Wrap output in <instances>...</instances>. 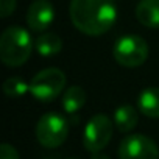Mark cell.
Here are the masks:
<instances>
[{
	"instance_id": "9",
	"label": "cell",
	"mask_w": 159,
	"mask_h": 159,
	"mask_svg": "<svg viewBox=\"0 0 159 159\" xmlns=\"http://www.w3.org/2000/svg\"><path fill=\"white\" fill-rule=\"evenodd\" d=\"M137 20L148 28H159V0H140L136 7Z\"/></svg>"
},
{
	"instance_id": "16",
	"label": "cell",
	"mask_w": 159,
	"mask_h": 159,
	"mask_svg": "<svg viewBox=\"0 0 159 159\" xmlns=\"http://www.w3.org/2000/svg\"><path fill=\"white\" fill-rule=\"evenodd\" d=\"M0 159H19V153L13 145L2 143V147H0Z\"/></svg>"
},
{
	"instance_id": "4",
	"label": "cell",
	"mask_w": 159,
	"mask_h": 159,
	"mask_svg": "<svg viewBox=\"0 0 159 159\" xmlns=\"http://www.w3.org/2000/svg\"><path fill=\"white\" fill-rule=\"evenodd\" d=\"M114 59L123 67H139L148 58V44L136 34H125L119 38L112 47Z\"/></svg>"
},
{
	"instance_id": "13",
	"label": "cell",
	"mask_w": 159,
	"mask_h": 159,
	"mask_svg": "<svg viewBox=\"0 0 159 159\" xmlns=\"http://www.w3.org/2000/svg\"><path fill=\"white\" fill-rule=\"evenodd\" d=\"M34 48L42 56H53V55L61 52L62 41L55 33H44V34L38 36V39L34 42Z\"/></svg>"
},
{
	"instance_id": "14",
	"label": "cell",
	"mask_w": 159,
	"mask_h": 159,
	"mask_svg": "<svg viewBox=\"0 0 159 159\" xmlns=\"http://www.w3.org/2000/svg\"><path fill=\"white\" fill-rule=\"evenodd\" d=\"M30 91V84L19 76H11L3 83V92L11 98H19Z\"/></svg>"
},
{
	"instance_id": "15",
	"label": "cell",
	"mask_w": 159,
	"mask_h": 159,
	"mask_svg": "<svg viewBox=\"0 0 159 159\" xmlns=\"http://www.w3.org/2000/svg\"><path fill=\"white\" fill-rule=\"evenodd\" d=\"M16 10V0H0V17L5 19Z\"/></svg>"
},
{
	"instance_id": "1",
	"label": "cell",
	"mask_w": 159,
	"mask_h": 159,
	"mask_svg": "<svg viewBox=\"0 0 159 159\" xmlns=\"http://www.w3.org/2000/svg\"><path fill=\"white\" fill-rule=\"evenodd\" d=\"M69 14L73 27L88 36H100L117 20L114 0H72Z\"/></svg>"
},
{
	"instance_id": "12",
	"label": "cell",
	"mask_w": 159,
	"mask_h": 159,
	"mask_svg": "<svg viewBox=\"0 0 159 159\" xmlns=\"http://www.w3.org/2000/svg\"><path fill=\"white\" fill-rule=\"evenodd\" d=\"M137 120H139L137 109L131 105H122L114 112V125L122 133L131 131L137 125Z\"/></svg>"
},
{
	"instance_id": "7",
	"label": "cell",
	"mask_w": 159,
	"mask_h": 159,
	"mask_svg": "<svg viewBox=\"0 0 159 159\" xmlns=\"http://www.w3.org/2000/svg\"><path fill=\"white\" fill-rule=\"evenodd\" d=\"M120 159H159V148L153 139L143 134L126 136L119 147Z\"/></svg>"
},
{
	"instance_id": "5",
	"label": "cell",
	"mask_w": 159,
	"mask_h": 159,
	"mask_svg": "<svg viewBox=\"0 0 159 159\" xmlns=\"http://www.w3.org/2000/svg\"><path fill=\"white\" fill-rule=\"evenodd\" d=\"M67 134L69 123L61 114L47 112L36 123V139L45 148H56L62 145Z\"/></svg>"
},
{
	"instance_id": "2",
	"label": "cell",
	"mask_w": 159,
	"mask_h": 159,
	"mask_svg": "<svg viewBox=\"0 0 159 159\" xmlns=\"http://www.w3.org/2000/svg\"><path fill=\"white\" fill-rule=\"evenodd\" d=\"M30 33L22 27H8L0 36V59L8 67L25 64L33 52Z\"/></svg>"
},
{
	"instance_id": "11",
	"label": "cell",
	"mask_w": 159,
	"mask_h": 159,
	"mask_svg": "<svg viewBox=\"0 0 159 159\" xmlns=\"http://www.w3.org/2000/svg\"><path fill=\"white\" fill-rule=\"evenodd\" d=\"M86 91L81 86H70L62 94V108L67 114H75L86 103Z\"/></svg>"
},
{
	"instance_id": "8",
	"label": "cell",
	"mask_w": 159,
	"mask_h": 159,
	"mask_svg": "<svg viewBox=\"0 0 159 159\" xmlns=\"http://www.w3.org/2000/svg\"><path fill=\"white\" fill-rule=\"evenodd\" d=\"M55 19V8L48 0H34L27 11V25L33 31H44Z\"/></svg>"
},
{
	"instance_id": "6",
	"label": "cell",
	"mask_w": 159,
	"mask_h": 159,
	"mask_svg": "<svg viewBox=\"0 0 159 159\" xmlns=\"http://www.w3.org/2000/svg\"><path fill=\"white\" fill-rule=\"evenodd\" d=\"M112 137V120L105 114L94 116L84 126L83 145L91 153L102 151Z\"/></svg>"
},
{
	"instance_id": "3",
	"label": "cell",
	"mask_w": 159,
	"mask_h": 159,
	"mask_svg": "<svg viewBox=\"0 0 159 159\" xmlns=\"http://www.w3.org/2000/svg\"><path fill=\"white\" fill-rule=\"evenodd\" d=\"M66 88V75L56 67H48L38 72L30 81V92L39 102L55 100Z\"/></svg>"
},
{
	"instance_id": "17",
	"label": "cell",
	"mask_w": 159,
	"mask_h": 159,
	"mask_svg": "<svg viewBox=\"0 0 159 159\" xmlns=\"http://www.w3.org/2000/svg\"><path fill=\"white\" fill-rule=\"evenodd\" d=\"M91 159H111V157H109V156H106V154H103V153H100V151H98V153H94V154H92V157H91Z\"/></svg>"
},
{
	"instance_id": "18",
	"label": "cell",
	"mask_w": 159,
	"mask_h": 159,
	"mask_svg": "<svg viewBox=\"0 0 159 159\" xmlns=\"http://www.w3.org/2000/svg\"><path fill=\"white\" fill-rule=\"evenodd\" d=\"M114 2H117V0H114Z\"/></svg>"
},
{
	"instance_id": "10",
	"label": "cell",
	"mask_w": 159,
	"mask_h": 159,
	"mask_svg": "<svg viewBox=\"0 0 159 159\" xmlns=\"http://www.w3.org/2000/svg\"><path fill=\"white\" fill-rule=\"evenodd\" d=\"M137 109L151 119H159V88H147L137 97Z\"/></svg>"
}]
</instances>
